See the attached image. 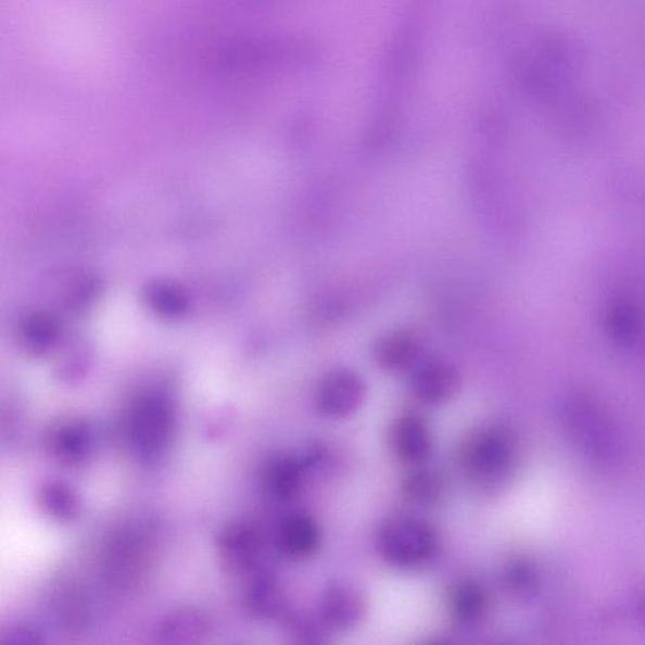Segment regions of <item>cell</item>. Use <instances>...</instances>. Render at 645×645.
I'll list each match as a JSON object with an SVG mask.
<instances>
[{"mask_svg":"<svg viewBox=\"0 0 645 645\" xmlns=\"http://www.w3.org/2000/svg\"><path fill=\"white\" fill-rule=\"evenodd\" d=\"M514 460L513 438L495 425H483L468 432L456 455L464 479L481 492H492L505 483Z\"/></svg>","mask_w":645,"mask_h":645,"instance_id":"obj_1","label":"cell"},{"mask_svg":"<svg viewBox=\"0 0 645 645\" xmlns=\"http://www.w3.org/2000/svg\"><path fill=\"white\" fill-rule=\"evenodd\" d=\"M438 536L432 527L418 518H391L380 527L377 548L393 566L420 565L437 554Z\"/></svg>","mask_w":645,"mask_h":645,"instance_id":"obj_2","label":"cell"},{"mask_svg":"<svg viewBox=\"0 0 645 645\" xmlns=\"http://www.w3.org/2000/svg\"><path fill=\"white\" fill-rule=\"evenodd\" d=\"M367 399V384L362 377L349 368L334 369L325 376L316 393V406L328 419L351 418Z\"/></svg>","mask_w":645,"mask_h":645,"instance_id":"obj_3","label":"cell"},{"mask_svg":"<svg viewBox=\"0 0 645 645\" xmlns=\"http://www.w3.org/2000/svg\"><path fill=\"white\" fill-rule=\"evenodd\" d=\"M264 541L254 526L231 523L225 527L217 540L218 564L227 576H250L257 570Z\"/></svg>","mask_w":645,"mask_h":645,"instance_id":"obj_4","label":"cell"},{"mask_svg":"<svg viewBox=\"0 0 645 645\" xmlns=\"http://www.w3.org/2000/svg\"><path fill=\"white\" fill-rule=\"evenodd\" d=\"M389 447L393 458L406 467H420L432 452V434L427 420L416 413H405L392 422Z\"/></svg>","mask_w":645,"mask_h":645,"instance_id":"obj_5","label":"cell"},{"mask_svg":"<svg viewBox=\"0 0 645 645\" xmlns=\"http://www.w3.org/2000/svg\"><path fill=\"white\" fill-rule=\"evenodd\" d=\"M461 376L455 366L445 361H431L414 372L412 395L425 406H442L458 395Z\"/></svg>","mask_w":645,"mask_h":645,"instance_id":"obj_6","label":"cell"},{"mask_svg":"<svg viewBox=\"0 0 645 645\" xmlns=\"http://www.w3.org/2000/svg\"><path fill=\"white\" fill-rule=\"evenodd\" d=\"M211 621L206 612L195 607L173 610L156 627L151 645H206Z\"/></svg>","mask_w":645,"mask_h":645,"instance_id":"obj_7","label":"cell"},{"mask_svg":"<svg viewBox=\"0 0 645 645\" xmlns=\"http://www.w3.org/2000/svg\"><path fill=\"white\" fill-rule=\"evenodd\" d=\"M423 338L414 328H397L383 334L374 345L376 365L388 374H403L419 359Z\"/></svg>","mask_w":645,"mask_h":645,"instance_id":"obj_8","label":"cell"},{"mask_svg":"<svg viewBox=\"0 0 645 645\" xmlns=\"http://www.w3.org/2000/svg\"><path fill=\"white\" fill-rule=\"evenodd\" d=\"M321 618L337 631H349L362 623L367 614V602L357 589L349 585H330L320 602Z\"/></svg>","mask_w":645,"mask_h":645,"instance_id":"obj_9","label":"cell"},{"mask_svg":"<svg viewBox=\"0 0 645 645\" xmlns=\"http://www.w3.org/2000/svg\"><path fill=\"white\" fill-rule=\"evenodd\" d=\"M284 593L274 573L255 570L250 573L242 593L243 609L251 618L269 620L280 616L284 609Z\"/></svg>","mask_w":645,"mask_h":645,"instance_id":"obj_10","label":"cell"},{"mask_svg":"<svg viewBox=\"0 0 645 645\" xmlns=\"http://www.w3.org/2000/svg\"><path fill=\"white\" fill-rule=\"evenodd\" d=\"M319 544V526L309 516H291L280 527L278 546L281 555L289 560H305L317 553Z\"/></svg>","mask_w":645,"mask_h":645,"instance_id":"obj_11","label":"cell"},{"mask_svg":"<svg viewBox=\"0 0 645 645\" xmlns=\"http://www.w3.org/2000/svg\"><path fill=\"white\" fill-rule=\"evenodd\" d=\"M304 466L302 461L293 456H281L270 463L265 473L267 491L274 497L288 499L301 490L303 482Z\"/></svg>","mask_w":645,"mask_h":645,"instance_id":"obj_12","label":"cell"},{"mask_svg":"<svg viewBox=\"0 0 645 645\" xmlns=\"http://www.w3.org/2000/svg\"><path fill=\"white\" fill-rule=\"evenodd\" d=\"M444 482L435 471L416 469L405 478L401 493L416 506H431L442 498Z\"/></svg>","mask_w":645,"mask_h":645,"instance_id":"obj_13","label":"cell"},{"mask_svg":"<svg viewBox=\"0 0 645 645\" xmlns=\"http://www.w3.org/2000/svg\"><path fill=\"white\" fill-rule=\"evenodd\" d=\"M453 616L461 623H475L486 610L484 589L473 581H466L455 587L451 596Z\"/></svg>","mask_w":645,"mask_h":645,"instance_id":"obj_14","label":"cell"},{"mask_svg":"<svg viewBox=\"0 0 645 645\" xmlns=\"http://www.w3.org/2000/svg\"><path fill=\"white\" fill-rule=\"evenodd\" d=\"M503 585L517 599H530L538 593L539 576L530 564L516 561L508 565L503 573Z\"/></svg>","mask_w":645,"mask_h":645,"instance_id":"obj_15","label":"cell"},{"mask_svg":"<svg viewBox=\"0 0 645 645\" xmlns=\"http://www.w3.org/2000/svg\"><path fill=\"white\" fill-rule=\"evenodd\" d=\"M0 645H46V643L36 629L20 625L8 631Z\"/></svg>","mask_w":645,"mask_h":645,"instance_id":"obj_16","label":"cell"},{"mask_svg":"<svg viewBox=\"0 0 645 645\" xmlns=\"http://www.w3.org/2000/svg\"><path fill=\"white\" fill-rule=\"evenodd\" d=\"M421 645H450V644H447L443 641H430V642L423 643Z\"/></svg>","mask_w":645,"mask_h":645,"instance_id":"obj_17","label":"cell"}]
</instances>
